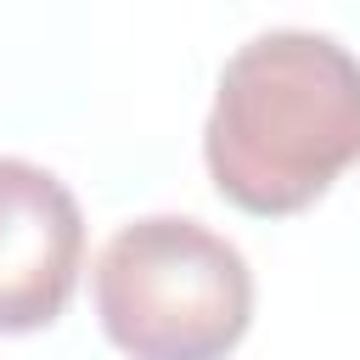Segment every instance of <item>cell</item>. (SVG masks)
<instances>
[{
    "instance_id": "1",
    "label": "cell",
    "mask_w": 360,
    "mask_h": 360,
    "mask_svg": "<svg viewBox=\"0 0 360 360\" xmlns=\"http://www.w3.org/2000/svg\"><path fill=\"white\" fill-rule=\"evenodd\" d=\"M202 158L214 191L242 214L281 219L309 208L360 163V56L309 28L248 39L219 73Z\"/></svg>"
},
{
    "instance_id": "2",
    "label": "cell",
    "mask_w": 360,
    "mask_h": 360,
    "mask_svg": "<svg viewBox=\"0 0 360 360\" xmlns=\"http://www.w3.org/2000/svg\"><path fill=\"white\" fill-rule=\"evenodd\" d=\"M90 287L101 332L129 360H225L253 321L248 259L180 214L112 231Z\"/></svg>"
},
{
    "instance_id": "3",
    "label": "cell",
    "mask_w": 360,
    "mask_h": 360,
    "mask_svg": "<svg viewBox=\"0 0 360 360\" xmlns=\"http://www.w3.org/2000/svg\"><path fill=\"white\" fill-rule=\"evenodd\" d=\"M84 264V214L73 191L28 163L0 158V338L51 326Z\"/></svg>"
}]
</instances>
